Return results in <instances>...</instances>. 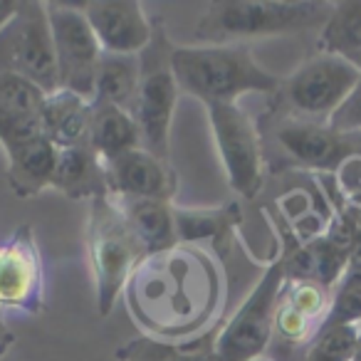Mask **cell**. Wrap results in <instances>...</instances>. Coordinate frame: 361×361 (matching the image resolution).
I'll return each instance as SVG.
<instances>
[{"instance_id": "cell-33", "label": "cell", "mask_w": 361, "mask_h": 361, "mask_svg": "<svg viewBox=\"0 0 361 361\" xmlns=\"http://www.w3.org/2000/svg\"><path fill=\"white\" fill-rule=\"evenodd\" d=\"M354 65H356V67H359V70H361V57H356V60H354Z\"/></svg>"}, {"instance_id": "cell-18", "label": "cell", "mask_w": 361, "mask_h": 361, "mask_svg": "<svg viewBox=\"0 0 361 361\" xmlns=\"http://www.w3.org/2000/svg\"><path fill=\"white\" fill-rule=\"evenodd\" d=\"M176 238L180 245L211 243L218 252L228 250L235 228L243 221L240 203H226L218 208H173Z\"/></svg>"}, {"instance_id": "cell-16", "label": "cell", "mask_w": 361, "mask_h": 361, "mask_svg": "<svg viewBox=\"0 0 361 361\" xmlns=\"http://www.w3.org/2000/svg\"><path fill=\"white\" fill-rule=\"evenodd\" d=\"M8 183L18 198H32L45 188H52L60 149L45 136L6 149Z\"/></svg>"}, {"instance_id": "cell-6", "label": "cell", "mask_w": 361, "mask_h": 361, "mask_svg": "<svg viewBox=\"0 0 361 361\" xmlns=\"http://www.w3.org/2000/svg\"><path fill=\"white\" fill-rule=\"evenodd\" d=\"M361 82V70L344 57L319 52L307 60L277 90V116L329 124L334 111Z\"/></svg>"}, {"instance_id": "cell-23", "label": "cell", "mask_w": 361, "mask_h": 361, "mask_svg": "<svg viewBox=\"0 0 361 361\" xmlns=\"http://www.w3.org/2000/svg\"><path fill=\"white\" fill-rule=\"evenodd\" d=\"M92 129H90V149L102 161H114L129 151L144 149L141 129L136 124L134 114L119 106L92 104Z\"/></svg>"}, {"instance_id": "cell-14", "label": "cell", "mask_w": 361, "mask_h": 361, "mask_svg": "<svg viewBox=\"0 0 361 361\" xmlns=\"http://www.w3.org/2000/svg\"><path fill=\"white\" fill-rule=\"evenodd\" d=\"M106 183L109 196L114 198H154L171 201L178 186L173 169L169 161H161L146 149H136L106 161Z\"/></svg>"}, {"instance_id": "cell-9", "label": "cell", "mask_w": 361, "mask_h": 361, "mask_svg": "<svg viewBox=\"0 0 361 361\" xmlns=\"http://www.w3.org/2000/svg\"><path fill=\"white\" fill-rule=\"evenodd\" d=\"M213 139L226 166L231 188L240 198H255L265 176L262 134L238 104H208Z\"/></svg>"}, {"instance_id": "cell-19", "label": "cell", "mask_w": 361, "mask_h": 361, "mask_svg": "<svg viewBox=\"0 0 361 361\" xmlns=\"http://www.w3.org/2000/svg\"><path fill=\"white\" fill-rule=\"evenodd\" d=\"M280 257L287 280H314L329 290H334V285L341 280L349 260V255L331 245L324 235L310 243H290Z\"/></svg>"}, {"instance_id": "cell-26", "label": "cell", "mask_w": 361, "mask_h": 361, "mask_svg": "<svg viewBox=\"0 0 361 361\" xmlns=\"http://www.w3.org/2000/svg\"><path fill=\"white\" fill-rule=\"evenodd\" d=\"M359 324H324L310 341L302 361H354Z\"/></svg>"}, {"instance_id": "cell-2", "label": "cell", "mask_w": 361, "mask_h": 361, "mask_svg": "<svg viewBox=\"0 0 361 361\" xmlns=\"http://www.w3.org/2000/svg\"><path fill=\"white\" fill-rule=\"evenodd\" d=\"M173 75L178 90L203 104H238L250 92L277 94L282 80L262 70L243 42L203 47H173Z\"/></svg>"}, {"instance_id": "cell-34", "label": "cell", "mask_w": 361, "mask_h": 361, "mask_svg": "<svg viewBox=\"0 0 361 361\" xmlns=\"http://www.w3.org/2000/svg\"><path fill=\"white\" fill-rule=\"evenodd\" d=\"M257 361H267V359H257Z\"/></svg>"}, {"instance_id": "cell-20", "label": "cell", "mask_w": 361, "mask_h": 361, "mask_svg": "<svg viewBox=\"0 0 361 361\" xmlns=\"http://www.w3.org/2000/svg\"><path fill=\"white\" fill-rule=\"evenodd\" d=\"M52 188L65 193L72 201H82V198L94 201V198L109 196L104 161L90 146L60 149Z\"/></svg>"}, {"instance_id": "cell-5", "label": "cell", "mask_w": 361, "mask_h": 361, "mask_svg": "<svg viewBox=\"0 0 361 361\" xmlns=\"http://www.w3.org/2000/svg\"><path fill=\"white\" fill-rule=\"evenodd\" d=\"M173 47L161 18L154 20V37L139 55V90L134 102V119L141 129L144 149L169 161V134L173 121L178 82L173 75Z\"/></svg>"}, {"instance_id": "cell-15", "label": "cell", "mask_w": 361, "mask_h": 361, "mask_svg": "<svg viewBox=\"0 0 361 361\" xmlns=\"http://www.w3.org/2000/svg\"><path fill=\"white\" fill-rule=\"evenodd\" d=\"M45 92L18 75L0 72V144L3 149L25 144L42 134Z\"/></svg>"}, {"instance_id": "cell-4", "label": "cell", "mask_w": 361, "mask_h": 361, "mask_svg": "<svg viewBox=\"0 0 361 361\" xmlns=\"http://www.w3.org/2000/svg\"><path fill=\"white\" fill-rule=\"evenodd\" d=\"M87 250H90L92 272H94L97 312L99 317H106L114 310L116 297L126 287L131 272L146 257L144 245L134 235L111 196L90 201Z\"/></svg>"}, {"instance_id": "cell-31", "label": "cell", "mask_w": 361, "mask_h": 361, "mask_svg": "<svg viewBox=\"0 0 361 361\" xmlns=\"http://www.w3.org/2000/svg\"><path fill=\"white\" fill-rule=\"evenodd\" d=\"M18 6H20V0H0V30L16 18Z\"/></svg>"}, {"instance_id": "cell-13", "label": "cell", "mask_w": 361, "mask_h": 361, "mask_svg": "<svg viewBox=\"0 0 361 361\" xmlns=\"http://www.w3.org/2000/svg\"><path fill=\"white\" fill-rule=\"evenodd\" d=\"M82 11L102 50L111 55H141L154 37V20L136 0H92Z\"/></svg>"}, {"instance_id": "cell-1", "label": "cell", "mask_w": 361, "mask_h": 361, "mask_svg": "<svg viewBox=\"0 0 361 361\" xmlns=\"http://www.w3.org/2000/svg\"><path fill=\"white\" fill-rule=\"evenodd\" d=\"M126 300L134 322L156 339L183 341L218 322L223 282L218 265L203 247L176 245L146 255L126 282Z\"/></svg>"}, {"instance_id": "cell-3", "label": "cell", "mask_w": 361, "mask_h": 361, "mask_svg": "<svg viewBox=\"0 0 361 361\" xmlns=\"http://www.w3.org/2000/svg\"><path fill=\"white\" fill-rule=\"evenodd\" d=\"M334 6L314 0H221L196 23V40L233 45L247 37L322 30Z\"/></svg>"}, {"instance_id": "cell-10", "label": "cell", "mask_w": 361, "mask_h": 361, "mask_svg": "<svg viewBox=\"0 0 361 361\" xmlns=\"http://www.w3.org/2000/svg\"><path fill=\"white\" fill-rule=\"evenodd\" d=\"M267 136L285 166L319 173H339L346 161L361 156V134H341L329 124H312L275 114Z\"/></svg>"}, {"instance_id": "cell-25", "label": "cell", "mask_w": 361, "mask_h": 361, "mask_svg": "<svg viewBox=\"0 0 361 361\" xmlns=\"http://www.w3.org/2000/svg\"><path fill=\"white\" fill-rule=\"evenodd\" d=\"M319 50L349 62L361 57V0L334 3L329 20L322 27Z\"/></svg>"}, {"instance_id": "cell-27", "label": "cell", "mask_w": 361, "mask_h": 361, "mask_svg": "<svg viewBox=\"0 0 361 361\" xmlns=\"http://www.w3.org/2000/svg\"><path fill=\"white\" fill-rule=\"evenodd\" d=\"M282 300L290 302L297 312H302L317 326H322L331 307V290L314 280H285Z\"/></svg>"}, {"instance_id": "cell-29", "label": "cell", "mask_w": 361, "mask_h": 361, "mask_svg": "<svg viewBox=\"0 0 361 361\" xmlns=\"http://www.w3.org/2000/svg\"><path fill=\"white\" fill-rule=\"evenodd\" d=\"M324 324L361 326V272L346 270L331 290V307ZM322 324V326H324Z\"/></svg>"}, {"instance_id": "cell-24", "label": "cell", "mask_w": 361, "mask_h": 361, "mask_svg": "<svg viewBox=\"0 0 361 361\" xmlns=\"http://www.w3.org/2000/svg\"><path fill=\"white\" fill-rule=\"evenodd\" d=\"M139 90V55H111L104 52L97 67L92 104L119 106L134 111Z\"/></svg>"}, {"instance_id": "cell-30", "label": "cell", "mask_w": 361, "mask_h": 361, "mask_svg": "<svg viewBox=\"0 0 361 361\" xmlns=\"http://www.w3.org/2000/svg\"><path fill=\"white\" fill-rule=\"evenodd\" d=\"M329 126L341 134H361V82L349 94V99L334 111Z\"/></svg>"}, {"instance_id": "cell-22", "label": "cell", "mask_w": 361, "mask_h": 361, "mask_svg": "<svg viewBox=\"0 0 361 361\" xmlns=\"http://www.w3.org/2000/svg\"><path fill=\"white\" fill-rule=\"evenodd\" d=\"M223 324L183 341H166L156 336L131 339L116 351L119 361H218L216 339Z\"/></svg>"}, {"instance_id": "cell-28", "label": "cell", "mask_w": 361, "mask_h": 361, "mask_svg": "<svg viewBox=\"0 0 361 361\" xmlns=\"http://www.w3.org/2000/svg\"><path fill=\"white\" fill-rule=\"evenodd\" d=\"M319 331V326L312 319H307L302 312H297L290 302L282 300L277 302V312H275V331H272V341L280 344L282 349H305L310 346V341L314 339V334Z\"/></svg>"}, {"instance_id": "cell-12", "label": "cell", "mask_w": 361, "mask_h": 361, "mask_svg": "<svg viewBox=\"0 0 361 361\" xmlns=\"http://www.w3.org/2000/svg\"><path fill=\"white\" fill-rule=\"evenodd\" d=\"M0 310L40 314L45 310V277L35 235L20 226L0 240Z\"/></svg>"}, {"instance_id": "cell-7", "label": "cell", "mask_w": 361, "mask_h": 361, "mask_svg": "<svg viewBox=\"0 0 361 361\" xmlns=\"http://www.w3.org/2000/svg\"><path fill=\"white\" fill-rule=\"evenodd\" d=\"M0 72L23 77L45 94L60 90L47 3L20 0L16 18L0 30Z\"/></svg>"}, {"instance_id": "cell-21", "label": "cell", "mask_w": 361, "mask_h": 361, "mask_svg": "<svg viewBox=\"0 0 361 361\" xmlns=\"http://www.w3.org/2000/svg\"><path fill=\"white\" fill-rule=\"evenodd\" d=\"M114 198V196H111ZM126 223L144 245L146 255H159L178 245L176 238V218L171 201L154 198H114Z\"/></svg>"}, {"instance_id": "cell-11", "label": "cell", "mask_w": 361, "mask_h": 361, "mask_svg": "<svg viewBox=\"0 0 361 361\" xmlns=\"http://www.w3.org/2000/svg\"><path fill=\"white\" fill-rule=\"evenodd\" d=\"M47 20H50L52 42H55V60L60 90L72 92L92 102L94 94V77L99 60L104 55L85 11L65 3H47Z\"/></svg>"}, {"instance_id": "cell-32", "label": "cell", "mask_w": 361, "mask_h": 361, "mask_svg": "<svg viewBox=\"0 0 361 361\" xmlns=\"http://www.w3.org/2000/svg\"><path fill=\"white\" fill-rule=\"evenodd\" d=\"M346 270L361 272V235L356 238V243L351 245L349 250V260H346Z\"/></svg>"}, {"instance_id": "cell-17", "label": "cell", "mask_w": 361, "mask_h": 361, "mask_svg": "<svg viewBox=\"0 0 361 361\" xmlns=\"http://www.w3.org/2000/svg\"><path fill=\"white\" fill-rule=\"evenodd\" d=\"M92 111L94 106L85 97H77L65 90L52 92L42 104V134L57 149L90 146Z\"/></svg>"}, {"instance_id": "cell-8", "label": "cell", "mask_w": 361, "mask_h": 361, "mask_svg": "<svg viewBox=\"0 0 361 361\" xmlns=\"http://www.w3.org/2000/svg\"><path fill=\"white\" fill-rule=\"evenodd\" d=\"M285 265L282 257L267 265L257 285L245 297L231 322L221 326L216 339L218 361H257L272 344L275 312L285 287Z\"/></svg>"}]
</instances>
